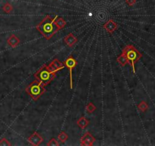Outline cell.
I'll list each match as a JSON object with an SVG mask.
<instances>
[{
  "mask_svg": "<svg viewBox=\"0 0 155 146\" xmlns=\"http://www.w3.org/2000/svg\"><path fill=\"white\" fill-rule=\"evenodd\" d=\"M57 16L58 15H55L54 18H51L50 15H46L43 21L36 26V29L46 40H50L60 31L55 24Z\"/></svg>",
  "mask_w": 155,
  "mask_h": 146,
  "instance_id": "cell-1",
  "label": "cell"
},
{
  "mask_svg": "<svg viewBox=\"0 0 155 146\" xmlns=\"http://www.w3.org/2000/svg\"><path fill=\"white\" fill-rule=\"evenodd\" d=\"M57 72H51L48 65H43L34 74L36 80L43 83L45 86L48 85L56 76Z\"/></svg>",
  "mask_w": 155,
  "mask_h": 146,
  "instance_id": "cell-2",
  "label": "cell"
},
{
  "mask_svg": "<svg viewBox=\"0 0 155 146\" xmlns=\"http://www.w3.org/2000/svg\"><path fill=\"white\" fill-rule=\"evenodd\" d=\"M25 91L33 100L36 101L46 91V86L36 79L26 88Z\"/></svg>",
  "mask_w": 155,
  "mask_h": 146,
  "instance_id": "cell-3",
  "label": "cell"
},
{
  "mask_svg": "<svg viewBox=\"0 0 155 146\" xmlns=\"http://www.w3.org/2000/svg\"><path fill=\"white\" fill-rule=\"evenodd\" d=\"M122 53H123L126 56L129 62L132 66L133 73L135 74V63L142 57L141 54H140L139 52L136 50V48L133 45H127L126 46H125V48L123 49Z\"/></svg>",
  "mask_w": 155,
  "mask_h": 146,
  "instance_id": "cell-4",
  "label": "cell"
},
{
  "mask_svg": "<svg viewBox=\"0 0 155 146\" xmlns=\"http://www.w3.org/2000/svg\"><path fill=\"white\" fill-rule=\"evenodd\" d=\"M64 65L68 69L69 72H70V89L73 88V69L75 68V66L77 65V62L75 59L73 58L72 56H70L64 62Z\"/></svg>",
  "mask_w": 155,
  "mask_h": 146,
  "instance_id": "cell-5",
  "label": "cell"
},
{
  "mask_svg": "<svg viewBox=\"0 0 155 146\" xmlns=\"http://www.w3.org/2000/svg\"><path fill=\"white\" fill-rule=\"evenodd\" d=\"M95 141H96V139L89 132H85V134L81 137V139H80L81 145L84 146H92Z\"/></svg>",
  "mask_w": 155,
  "mask_h": 146,
  "instance_id": "cell-6",
  "label": "cell"
},
{
  "mask_svg": "<svg viewBox=\"0 0 155 146\" xmlns=\"http://www.w3.org/2000/svg\"><path fill=\"white\" fill-rule=\"evenodd\" d=\"M48 66L51 72H58V71L64 69L65 65L64 64L60 62L58 59H55L52 62H51V63H50Z\"/></svg>",
  "mask_w": 155,
  "mask_h": 146,
  "instance_id": "cell-7",
  "label": "cell"
},
{
  "mask_svg": "<svg viewBox=\"0 0 155 146\" xmlns=\"http://www.w3.org/2000/svg\"><path fill=\"white\" fill-rule=\"evenodd\" d=\"M103 28H104V30H105L107 33L113 34L114 31L117 29L118 24H117L113 19H109V20L103 25Z\"/></svg>",
  "mask_w": 155,
  "mask_h": 146,
  "instance_id": "cell-8",
  "label": "cell"
},
{
  "mask_svg": "<svg viewBox=\"0 0 155 146\" xmlns=\"http://www.w3.org/2000/svg\"><path fill=\"white\" fill-rule=\"evenodd\" d=\"M28 142L30 144L33 146H38L43 142V138L42 137L38 132H35L28 139Z\"/></svg>",
  "mask_w": 155,
  "mask_h": 146,
  "instance_id": "cell-9",
  "label": "cell"
},
{
  "mask_svg": "<svg viewBox=\"0 0 155 146\" xmlns=\"http://www.w3.org/2000/svg\"><path fill=\"white\" fill-rule=\"evenodd\" d=\"M64 40L65 43L68 46H70V47H72V46H73V45H75L76 43L77 42V37H76L72 33H70V34H68L67 35L64 37Z\"/></svg>",
  "mask_w": 155,
  "mask_h": 146,
  "instance_id": "cell-10",
  "label": "cell"
},
{
  "mask_svg": "<svg viewBox=\"0 0 155 146\" xmlns=\"http://www.w3.org/2000/svg\"><path fill=\"white\" fill-rule=\"evenodd\" d=\"M77 125L79 127H80L82 129H85L87 127V125L89 124V120H87L85 117H81L77 122Z\"/></svg>",
  "mask_w": 155,
  "mask_h": 146,
  "instance_id": "cell-11",
  "label": "cell"
},
{
  "mask_svg": "<svg viewBox=\"0 0 155 146\" xmlns=\"http://www.w3.org/2000/svg\"><path fill=\"white\" fill-rule=\"evenodd\" d=\"M8 43L12 47H16L17 45L20 43V40L18 37L15 36V35H12L8 39Z\"/></svg>",
  "mask_w": 155,
  "mask_h": 146,
  "instance_id": "cell-12",
  "label": "cell"
},
{
  "mask_svg": "<svg viewBox=\"0 0 155 146\" xmlns=\"http://www.w3.org/2000/svg\"><path fill=\"white\" fill-rule=\"evenodd\" d=\"M117 61L118 63H119L121 66H125V65H126L127 64L130 63V62H129V60H128L127 57H126V56L123 53H122V54L120 55L119 56L117 57Z\"/></svg>",
  "mask_w": 155,
  "mask_h": 146,
  "instance_id": "cell-13",
  "label": "cell"
},
{
  "mask_svg": "<svg viewBox=\"0 0 155 146\" xmlns=\"http://www.w3.org/2000/svg\"><path fill=\"white\" fill-rule=\"evenodd\" d=\"M55 24H56V25L58 28V29L62 30L64 28L65 26H66L67 23H66V21H65L63 18H62L57 16L56 19H55Z\"/></svg>",
  "mask_w": 155,
  "mask_h": 146,
  "instance_id": "cell-14",
  "label": "cell"
},
{
  "mask_svg": "<svg viewBox=\"0 0 155 146\" xmlns=\"http://www.w3.org/2000/svg\"><path fill=\"white\" fill-rule=\"evenodd\" d=\"M137 107H138V110L141 112L146 111V110H148V108H149L148 103H147L145 101H144L140 102V103H138V106H137Z\"/></svg>",
  "mask_w": 155,
  "mask_h": 146,
  "instance_id": "cell-15",
  "label": "cell"
},
{
  "mask_svg": "<svg viewBox=\"0 0 155 146\" xmlns=\"http://www.w3.org/2000/svg\"><path fill=\"white\" fill-rule=\"evenodd\" d=\"M58 140L61 142L64 143V142H65L67 139H68V135L67 134L66 132H60L59 135L58 136Z\"/></svg>",
  "mask_w": 155,
  "mask_h": 146,
  "instance_id": "cell-16",
  "label": "cell"
},
{
  "mask_svg": "<svg viewBox=\"0 0 155 146\" xmlns=\"http://www.w3.org/2000/svg\"><path fill=\"white\" fill-rule=\"evenodd\" d=\"M96 110V107L93 104V103L89 102L86 106V111L88 114H92L95 112V110Z\"/></svg>",
  "mask_w": 155,
  "mask_h": 146,
  "instance_id": "cell-17",
  "label": "cell"
},
{
  "mask_svg": "<svg viewBox=\"0 0 155 146\" xmlns=\"http://www.w3.org/2000/svg\"><path fill=\"white\" fill-rule=\"evenodd\" d=\"M47 145L48 146H58L59 145V143L57 141L55 138H52V139L47 143Z\"/></svg>",
  "mask_w": 155,
  "mask_h": 146,
  "instance_id": "cell-18",
  "label": "cell"
},
{
  "mask_svg": "<svg viewBox=\"0 0 155 146\" xmlns=\"http://www.w3.org/2000/svg\"><path fill=\"white\" fill-rule=\"evenodd\" d=\"M3 10L5 11V12H7V13H10V12L13 10V8H12V6L9 3H6L3 6Z\"/></svg>",
  "mask_w": 155,
  "mask_h": 146,
  "instance_id": "cell-19",
  "label": "cell"
},
{
  "mask_svg": "<svg viewBox=\"0 0 155 146\" xmlns=\"http://www.w3.org/2000/svg\"><path fill=\"white\" fill-rule=\"evenodd\" d=\"M126 3L129 6H133L136 3V0H126Z\"/></svg>",
  "mask_w": 155,
  "mask_h": 146,
  "instance_id": "cell-20",
  "label": "cell"
}]
</instances>
